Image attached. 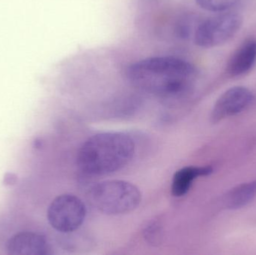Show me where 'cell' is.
<instances>
[{
    "mask_svg": "<svg viewBox=\"0 0 256 255\" xmlns=\"http://www.w3.org/2000/svg\"><path fill=\"white\" fill-rule=\"evenodd\" d=\"M238 13H225L212 16L200 24L194 32V43L202 48H213L230 41L242 28Z\"/></svg>",
    "mask_w": 256,
    "mask_h": 255,
    "instance_id": "277c9868",
    "label": "cell"
},
{
    "mask_svg": "<svg viewBox=\"0 0 256 255\" xmlns=\"http://www.w3.org/2000/svg\"><path fill=\"white\" fill-rule=\"evenodd\" d=\"M256 196V181L234 187L224 196V203L228 210H238L246 206Z\"/></svg>",
    "mask_w": 256,
    "mask_h": 255,
    "instance_id": "30bf717a",
    "label": "cell"
},
{
    "mask_svg": "<svg viewBox=\"0 0 256 255\" xmlns=\"http://www.w3.org/2000/svg\"><path fill=\"white\" fill-rule=\"evenodd\" d=\"M144 237L152 244H158L161 236V229L159 223L154 222L148 225L144 230Z\"/></svg>",
    "mask_w": 256,
    "mask_h": 255,
    "instance_id": "7c38bea8",
    "label": "cell"
},
{
    "mask_svg": "<svg viewBox=\"0 0 256 255\" xmlns=\"http://www.w3.org/2000/svg\"><path fill=\"white\" fill-rule=\"evenodd\" d=\"M127 77L136 88L162 98L180 97L192 87L197 72L190 63L172 56L144 58L128 67Z\"/></svg>",
    "mask_w": 256,
    "mask_h": 255,
    "instance_id": "6da1fadb",
    "label": "cell"
},
{
    "mask_svg": "<svg viewBox=\"0 0 256 255\" xmlns=\"http://www.w3.org/2000/svg\"><path fill=\"white\" fill-rule=\"evenodd\" d=\"M256 64V39L244 42L232 55L226 71L232 77L242 76L252 70Z\"/></svg>",
    "mask_w": 256,
    "mask_h": 255,
    "instance_id": "ba28073f",
    "label": "cell"
},
{
    "mask_svg": "<svg viewBox=\"0 0 256 255\" xmlns=\"http://www.w3.org/2000/svg\"><path fill=\"white\" fill-rule=\"evenodd\" d=\"M239 0H196L202 8L212 12H222L236 5Z\"/></svg>",
    "mask_w": 256,
    "mask_h": 255,
    "instance_id": "8fae6325",
    "label": "cell"
},
{
    "mask_svg": "<svg viewBox=\"0 0 256 255\" xmlns=\"http://www.w3.org/2000/svg\"><path fill=\"white\" fill-rule=\"evenodd\" d=\"M135 143L123 133H102L87 139L80 148L78 166L90 176H103L121 170L131 161Z\"/></svg>",
    "mask_w": 256,
    "mask_h": 255,
    "instance_id": "7a4b0ae2",
    "label": "cell"
},
{
    "mask_svg": "<svg viewBox=\"0 0 256 255\" xmlns=\"http://www.w3.org/2000/svg\"><path fill=\"white\" fill-rule=\"evenodd\" d=\"M92 205L103 214L122 215L134 211L141 202L140 190L131 183L112 180L99 183L90 193Z\"/></svg>",
    "mask_w": 256,
    "mask_h": 255,
    "instance_id": "3957f363",
    "label": "cell"
},
{
    "mask_svg": "<svg viewBox=\"0 0 256 255\" xmlns=\"http://www.w3.org/2000/svg\"><path fill=\"white\" fill-rule=\"evenodd\" d=\"M255 97L250 90L243 86L230 88L219 97L212 112V121L218 123L228 117L246 110L254 103Z\"/></svg>",
    "mask_w": 256,
    "mask_h": 255,
    "instance_id": "8992f818",
    "label": "cell"
},
{
    "mask_svg": "<svg viewBox=\"0 0 256 255\" xmlns=\"http://www.w3.org/2000/svg\"><path fill=\"white\" fill-rule=\"evenodd\" d=\"M9 254L45 255L50 254L49 244L44 237L34 232H21L14 235L8 243Z\"/></svg>",
    "mask_w": 256,
    "mask_h": 255,
    "instance_id": "52a82bcc",
    "label": "cell"
},
{
    "mask_svg": "<svg viewBox=\"0 0 256 255\" xmlns=\"http://www.w3.org/2000/svg\"><path fill=\"white\" fill-rule=\"evenodd\" d=\"M213 172L210 166L194 167L189 166L180 169L173 176L172 193L174 197H182L189 191L192 182L198 177L208 176Z\"/></svg>",
    "mask_w": 256,
    "mask_h": 255,
    "instance_id": "9c48e42d",
    "label": "cell"
},
{
    "mask_svg": "<svg viewBox=\"0 0 256 255\" xmlns=\"http://www.w3.org/2000/svg\"><path fill=\"white\" fill-rule=\"evenodd\" d=\"M86 208L76 196L61 195L50 205L48 220L52 229L61 233H72L78 230L85 221Z\"/></svg>",
    "mask_w": 256,
    "mask_h": 255,
    "instance_id": "5b68a950",
    "label": "cell"
}]
</instances>
